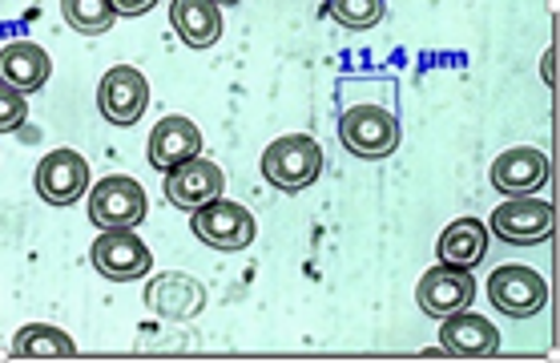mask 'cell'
Here are the masks:
<instances>
[{"instance_id":"1","label":"cell","mask_w":560,"mask_h":363,"mask_svg":"<svg viewBox=\"0 0 560 363\" xmlns=\"http://www.w3.org/2000/svg\"><path fill=\"white\" fill-rule=\"evenodd\" d=\"M318 174H323V145L306 133H287L279 142H270L262 154V178L282 195L306 190Z\"/></svg>"},{"instance_id":"2","label":"cell","mask_w":560,"mask_h":363,"mask_svg":"<svg viewBox=\"0 0 560 363\" xmlns=\"http://www.w3.org/2000/svg\"><path fill=\"white\" fill-rule=\"evenodd\" d=\"M339 142L355 157H387L399 145V121L383 105H351L339 117Z\"/></svg>"},{"instance_id":"3","label":"cell","mask_w":560,"mask_h":363,"mask_svg":"<svg viewBox=\"0 0 560 363\" xmlns=\"http://www.w3.org/2000/svg\"><path fill=\"white\" fill-rule=\"evenodd\" d=\"M190 226L198 243H206V247H214V250H226V255L246 250L258 234L255 214L246 207H238V202H230V198H214V202L198 207Z\"/></svg>"},{"instance_id":"4","label":"cell","mask_w":560,"mask_h":363,"mask_svg":"<svg viewBox=\"0 0 560 363\" xmlns=\"http://www.w3.org/2000/svg\"><path fill=\"white\" fill-rule=\"evenodd\" d=\"M488 226H492L497 238H504L512 247H536V243L552 238V231H557V210H552V202H545V198L521 195V198L500 202V207L492 210Z\"/></svg>"},{"instance_id":"5","label":"cell","mask_w":560,"mask_h":363,"mask_svg":"<svg viewBox=\"0 0 560 363\" xmlns=\"http://www.w3.org/2000/svg\"><path fill=\"white\" fill-rule=\"evenodd\" d=\"M488 303L509 319H533L548 303L545 274H536L533 267H516V262L497 267L488 274Z\"/></svg>"},{"instance_id":"6","label":"cell","mask_w":560,"mask_h":363,"mask_svg":"<svg viewBox=\"0 0 560 363\" xmlns=\"http://www.w3.org/2000/svg\"><path fill=\"white\" fill-rule=\"evenodd\" d=\"M90 219L102 231H133L145 219V190L126 174H109L90 190Z\"/></svg>"},{"instance_id":"7","label":"cell","mask_w":560,"mask_h":363,"mask_svg":"<svg viewBox=\"0 0 560 363\" xmlns=\"http://www.w3.org/2000/svg\"><path fill=\"white\" fill-rule=\"evenodd\" d=\"M150 105V85L133 66H114L97 85V109L109 126H138Z\"/></svg>"},{"instance_id":"8","label":"cell","mask_w":560,"mask_h":363,"mask_svg":"<svg viewBox=\"0 0 560 363\" xmlns=\"http://www.w3.org/2000/svg\"><path fill=\"white\" fill-rule=\"evenodd\" d=\"M97 274H105L109 283H133L141 274H150L153 259L150 247L141 243L133 231H102V238L90 250Z\"/></svg>"},{"instance_id":"9","label":"cell","mask_w":560,"mask_h":363,"mask_svg":"<svg viewBox=\"0 0 560 363\" xmlns=\"http://www.w3.org/2000/svg\"><path fill=\"white\" fill-rule=\"evenodd\" d=\"M37 195L49 207H73L81 195H90V162L77 150H52L37 166Z\"/></svg>"},{"instance_id":"10","label":"cell","mask_w":560,"mask_h":363,"mask_svg":"<svg viewBox=\"0 0 560 363\" xmlns=\"http://www.w3.org/2000/svg\"><path fill=\"white\" fill-rule=\"evenodd\" d=\"M226 195V174L218 162H206V157H190V162H182L166 174V198L170 207L178 210H198L206 202H214V198Z\"/></svg>"},{"instance_id":"11","label":"cell","mask_w":560,"mask_h":363,"mask_svg":"<svg viewBox=\"0 0 560 363\" xmlns=\"http://www.w3.org/2000/svg\"><path fill=\"white\" fill-rule=\"evenodd\" d=\"M416 298H420V312L432 315V319H447V315L471 307L476 298V279L471 271H459V267H432L423 274L420 286H416Z\"/></svg>"},{"instance_id":"12","label":"cell","mask_w":560,"mask_h":363,"mask_svg":"<svg viewBox=\"0 0 560 363\" xmlns=\"http://www.w3.org/2000/svg\"><path fill=\"white\" fill-rule=\"evenodd\" d=\"M145 303H150L153 315H162L170 324H186L206 307V286L190 274H158L150 286H145Z\"/></svg>"},{"instance_id":"13","label":"cell","mask_w":560,"mask_h":363,"mask_svg":"<svg viewBox=\"0 0 560 363\" xmlns=\"http://www.w3.org/2000/svg\"><path fill=\"white\" fill-rule=\"evenodd\" d=\"M150 166L158 174H170L174 166L190 162V157L202 154V130L194 126L190 117H162L150 133Z\"/></svg>"},{"instance_id":"14","label":"cell","mask_w":560,"mask_h":363,"mask_svg":"<svg viewBox=\"0 0 560 363\" xmlns=\"http://www.w3.org/2000/svg\"><path fill=\"white\" fill-rule=\"evenodd\" d=\"M548 182V157L533 145H516V150H504V154L492 162V186L500 195H536L545 190Z\"/></svg>"},{"instance_id":"15","label":"cell","mask_w":560,"mask_h":363,"mask_svg":"<svg viewBox=\"0 0 560 363\" xmlns=\"http://www.w3.org/2000/svg\"><path fill=\"white\" fill-rule=\"evenodd\" d=\"M440 348L452 351V355H464V360L497 355L500 331L488 324L485 315H471L468 307H464V312L447 315L444 319V327H440Z\"/></svg>"},{"instance_id":"16","label":"cell","mask_w":560,"mask_h":363,"mask_svg":"<svg viewBox=\"0 0 560 363\" xmlns=\"http://www.w3.org/2000/svg\"><path fill=\"white\" fill-rule=\"evenodd\" d=\"M52 73L49 52L33 40H13L0 49V81L13 85L16 93H37Z\"/></svg>"},{"instance_id":"17","label":"cell","mask_w":560,"mask_h":363,"mask_svg":"<svg viewBox=\"0 0 560 363\" xmlns=\"http://www.w3.org/2000/svg\"><path fill=\"white\" fill-rule=\"evenodd\" d=\"M170 25L190 49H210L222 37V9H218V0H174Z\"/></svg>"},{"instance_id":"18","label":"cell","mask_w":560,"mask_h":363,"mask_svg":"<svg viewBox=\"0 0 560 363\" xmlns=\"http://www.w3.org/2000/svg\"><path fill=\"white\" fill-rule=\"evenodd\" d=\"M485 255H488V226L480 219H456L440 234V243H435V259L444 262V267H459V271H471Z\"/></svg>"},{"instance_id":"19","label":"cell","mask_w":560,"mask_h":363,"mask_svg":"<svg viewBox=\"0 0 560 363\" xmlns=\"http://www.w3.org/2000/svg\"><path fill=\"white\" fill-rule=\"evenodd\" d=\"M13 351L21 360H69V355H77V343L65 336L61 327L28 324L25 331H16Z\"/></svg>"},{"instance_id":"20","label":"cell","mask_w":560,"mask_h":363,"mask_svg":"<svg viewBox=\"0 0 560 363\" xmlns=\"http://www.w3.org/2000/svg\"><path fill=\"white\" fill-rule=\"evenodd\" d=\"M61 16L73 33H85V37L109 33V25L117 21L109 0H61Z\"/></svg>"},{"instance_id":"21","label":"cell","mask_w":560,"mask_h":363,"mask_svg":"<svg viewBox=\"0 0 560 363\" xmlns=\"http://www.w3.org/2000/svg\"><path fill=\"white\" fill-rule=\"evenodd\" d=\"M327 13L339 21L343 28H375L387 13V0H327Z\"/></svg>"},{"instance_id":"22","label":"cell","mask_w":560,"mask_h":363,"mask_svg":"<svg viewBox=\"0 0 560 363\" xmlns=\"http://www.w3.org/2000/svg\"><path fill=\"white\" fill-rule=\"evenodd\" d=\"M25 117H28L25 93H16L13 85H4V81H0V133L21 130V126H25Z\"/></svg>"},{"instance_id":"23","label":"cell","mask_w":560,"mask_h":363,"mask_svg":"<svg viewBox=\"0 0 560 363\" xmlns=\"http://www.w3.org/2000/svg\"><path fill=\"white\" fill-rule=\"evenodd\" d=\"M109 4H114L117 16H141V13H150L158 0H109Z\"/></svg>"},{"instance_id":"24","label":"cell","mask_w":560,"mask_h":363,"mask_svg":"<svg viewBox=\"0 0 560 363\" xmlns=\"http://www.w3.org/2000/svg\"><path fill=\"white\" fill-rule=\"evenodd\" d=\"M552 61H557V52L548 49L545 52V81H548V85H552Z\"/></svg>"}]
</instances>
